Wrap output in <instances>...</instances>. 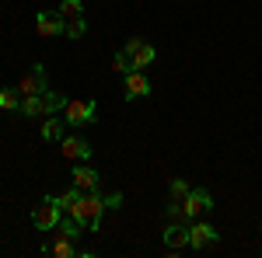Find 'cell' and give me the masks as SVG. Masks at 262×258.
Wrapping results in <instances>:
<instances>
[{"instance_id":"cell-1","label":"cell","mask_w":262,"mask_h":258,"mask_svg":"<svg viewBox=\"0 0 262 258\" xmlns=\"http://www.w3.org/2000/svg\"><path fill=\"white\" fill-rule=\"evenodd\" d=\"M105 209H108V206H105V196H101V192H81V199L67 209V217H74L84 230H98Z\"/></svg>"},{"instance_id":"cell-2","label":"cell","mask_w":262,"mask_h":258,"mask_svg":"<svg viewBox=\"0 0 262 258\" xmlns=\"http://www.w3.org/2000/svg\"><path fill=\"white\" fill-rule=\"evenodd\" d=\"M60 108H67V98L56 95V91H42V95H32V98H21V115H28V119L53 115Z\"/></svg>"},{"instance_id":"cell-3","label":"cell","mask_w":262,"mask_h":258,"mask_svg":"<svg viewBox=\"0 0 262 258\" xmlns=\"http://www.w3.org/2000/svg\"><path fill=\"white\" fill-rule=\"evenodd\" d=\"M60 18L67 28V39H81L88 32V21H84V0H63L60 4Z\"/></svg>"},{"instance_id":"cell-4","label":"cell","mask_w":262,"mask_h":258,"mask_svg":"<svg viewBox=\"0 0 262 258\" xmlns=\"http://www.w3.org/2000/svg\"><path fill=\"white\" fill-rule=\"evenodd\" d=\"M213 209V196L206 192V189H192L189 196L182 199V213H185V223H192V220H203L206 213Z\"/></svg>"},{"instance_id":"cell-5","label":"cell","mask_w":262,"mask_h":258,"mask_svg":"<svg viewBox=\"0 0 262 258\" xmlns=\"http://www.w3.org/2000/svg\"><path fill=\"white\" fill-rule=\"evenodd\" d=\"M98 115V105L91 98H70L67 101V126H91Z\"/></svg>"},{"instance_id":"cell-6","label":"cell","mask_w":262,"mask_h":258,"mask_svg":"<svg viewBox=\"0 0 262 258\" xmlns=\"http://www.w3.org/2000/svg\"><path fill=\"white\" fill-rule=\"evenodd\" d=\"M18 91L21 98H32V95H42V91H49V84H46V66L42 63H32L18 80Z\"/></svg>"},{"instance_id":"cell-7","label":"cell","mask_w":262,"mask_h":258,"mask_svg":"<svg viewBox=\"0 0 262 258\" xmlns=\"http://www.w3.org/2000/svg\"><path fill=\"white\" fill-rule=\"evenodd\" d=\"M60 220H63V209L49 196H46L39 206L32 209V223H35L39 230H56V227H60Z\"/></svg>"},{"instance_id":"cell-8","label":"cell","mask_w":262,"mask_h":258,"mask_svg":"<svg viewBox=\"0 0 262 258\" xmlns=\"http://www.w3.org/2000/svg\"><path fill=\"white\" fill-rule=\"evenodd\" d=\"M217 238H221V234H217L206 220H192V227H189V248H192V251H206V248H213Z\"/></svg>"},{"instance_id":"cell-9","label":"cell","mask_w":262,"mask_h":258,"mask_svg":"<svg viewBox=\"0 0 262 258\" xmlns=\"http://www.w3.org/2000/svg\"><path fill=\"white\" fill-rule=\"evenodd\" d=\"M143 95H150V77L143 74V70H129L126 77H122V98L126 101H137Z\"/></svg>"},{"instance_id":"cell-10","label":"cell","mask_w":262,"mask_h":258,"mask_svg":"<svg viewBox=\"0 0 262 258\" xmlns=\"http://www.w3.org/2000/svg\"><path fill=\"white\" fill-rule=\"evenodd\" d=\"M35 28H39L42 39H60V35H67L60 11H39V14H35Z\"/></svg>"},{"instance_id":"cell-11","label":"cell","mask_w":262,"mask_h":258,"mask_svg":"<svg viewBox=\"0 0 262 258\" xmlns=\"http://www.w3.org/2000/svg\"><path fill=\"white\" fill-rule=\"evenodd\" d=\"M189 248V230H185V223H171L168 220V227H164V251L168 255H179Z\"/></svg>"},{"instance_id":"cell-12","label":"cell","mask_w":262,"mask_h":258,"mask_svg":"<svg viewBox=\"0 0 262 258\" xmlns=\"http://www.w3.org/2000/svg\"><path fill=\"white\" fill-rule=\"evenodd\" d=\"M60 150H63V157L74 160V164H81V160L91 157V143H88L84 136H63L60 139Z\"/></svg>"},{"instance_id":"cell-13","label":"cell","mask_w":262,"mask_h":258,"mask_svg":"<svg viewBox=\"0 0 262 258\" xmlns=\"http://www.w3.org/2000/svg\"><path fill=\"white\" fill-rule=\"evenodd\" d=\"M74 185H77L81 192H98L101 189V175L81 160V164H74Z\"/></svg>"},{"instance_id":"cell-14","label":"cell","mask_w":262,"mask_h":258,"mask_svg":"<svg viewBox=\"0 0 262 258\" xmlns=\"http://www.w3.org/2000/svg\"><path fill=\"white\" fill-rule=\"evenodd\" d=\"M46 255H56V258H74V255H84V258H91V251H81L74 238L60 234V238L53 241V244H46Z\"/></svg>"},{"instance_id":"cell-15","label":"cell","mask_w":262,"mask_h":258,"mask_svg":"<svg viewBox=\"0 0 262 258\" xmlns=\"http://www.w3.org/2000/svg\"><path fill=\"white\" fill-rule=\"evenodd\" d=\"M129 60H133V70H147L150 63L158 60V49H154L150 42H143L140 49H133V53H129Z\"/></svg>"},{"instance_id":"cell-16","label":"cell","mask_w":262,"mask_h":258,"mask_svg":"<svg viewBox=\"0 0 262 258\" xmlns=\"http://www.w3.org/2000/svg\"><path fill=\"white\" fill-rule=\"evenodd\" d=\"M63 136H67V122L46 115V122H42V139H46V143H56V139H63Z\"/></svg>"},{"instance_id":"cell-17","label":"cell","mask_w":262,"mask_h":258,"mask_svg":"<svg viewBox=\"0 0 262 258\" xmlns=\"http://www.w3.org/2000/svg\"><path fill=\"white\" fill-rule=\"evenodd\" d=\"M0 108L4 112H21V91L18 87H0Z\"/></svg>"},{"instance_id":"cell-18","label":"cell","mask_w":262,"mask_h":258,"mask_svg":"<svg viewBox=\"0 0 262 258\" xmlns=\"http://www.w3.org/2000/svg\"><path fill=\"white\" fill-rule=\"evenodd\" d=\"M53 199V202H56V206H60L63 213H67V209H70V206H74V202H77V199H81V189H77V185H74V189H67V192H60V196H49Z\"/></svg>"},{"instance_id":"cell-19","label":"cell","mask_w":262,"mask_h":258,"mask_svg":"<svg viewBox=\"0 0 262 258\" xmlns=\"http://www.w3.org/2000/svg\"><path fill=\"white\" fill-rule=\"evenodd\" d=\"M112 70H116V74H119V77H126V74H129V70H133V60H129V56H126V53H116V56H112Z\"/></svg>"},{"instance_id":"cell-20","label":"cell","mask_w":262,"mask_h":258,"mask_svg":"<svg viewBox=\"0 0 262 258\" xmlns=\"http://www.w3.org/2000/svg\"><path fill=\"white\" fill-rule=\"evenodd\" d=\"M168 192H171V199H179V202H182V199H185L189 192H192V185H189L185 178H171V185H168Z\"/></svg>"},{"instance_id":"cell-21","label":"cell","mask_w":262,"mask_h":258,"mask_svg":"<svg viewBox=\"0 0 262 258\" xmlns=\"http://www.w3.org/2000/svg\"><path fill=\"white\" fill-rule=\"evenodd\" d=\"M168 220H171V223H185V213H182L179 199H171V206H168Z\"/></svg>"},{"instance_id":"cell-22","label":"cell","mask_w":262,"mask_h":258,"mask_svg":"<svg viewBox=\"0 0 262 258\" xmlns=\"http://www.w3.org/2000/svg\"><path fill=\"white\" fill-rule=\"evenodd\" d=\"M105 206H108V209H122V192H112V196H105Z\"/></svg>"}]
</instances>
